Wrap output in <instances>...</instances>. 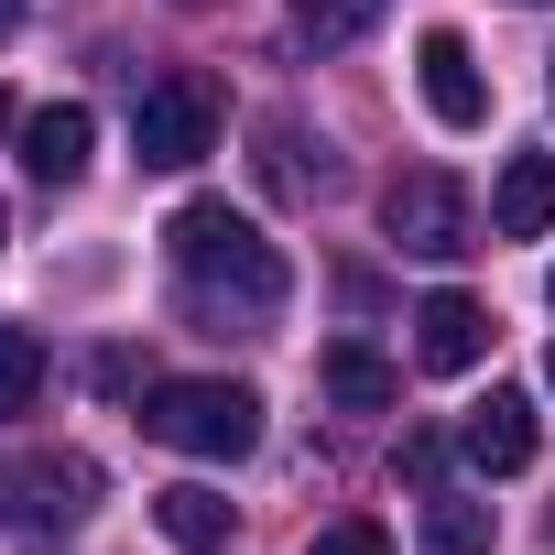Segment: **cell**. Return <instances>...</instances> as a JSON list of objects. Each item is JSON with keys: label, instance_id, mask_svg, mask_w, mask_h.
<instances>
[{"label": "cell", "instance_id": "cell-1", "mask_svg": "<svg viewBox=\"0 0 555 555\" xmlns=\"http://www.w3.org/2000/svg\"><path fill=\"white\" fill-rule=\"evenodd\" d=\"M164 250H175V284H185V306H196L207 327H272L284 295H295L284 250H272L229 196H185V207L164 218Z\"/></svg>", "mask_w": 555, "mask_h": 555}, {"label": "cell", "instance_id": "cell-2", "mask_svg": "<svg viewBox=\"0 0 555 555\" xmlns=\"http://www.w3.org/2000/svg\"><path fill=\"white\" fill-rule=\"evenodd\" d=\"M142 436L175 457H250L261 447V392L250 382H153L142 392Z\"/></svg>", "mask_w": 555, "mask_h": 555}, {"label": "cell", "instance_id": "cell-3", "mask_svg": "<svg viewBox=\"0 0 555 555\" xmlns=\"http://www.w3.org/2000/svg\"><path fill=\"white\" fill-rule=\"evenodd\" d=\"M131 153H142L153 175H185V164H207V153H218V77H196V66L153 77V88L131 99Z\"/></svg>", "mask_w": 555, "mask_h": 555}, {"label": "cell", "instance_id": "cell-4", "mask_svg": "<svg viewBox=\"0 0 555 555\" xmlns=\"http://www.w3.org/2000/svg\"><path fill=\"white\" fill-rule=\"evenodd\" d=\"M88 512H99V457H77V447L0 457V522H12V533H66Z\"/></svg>", "mask_w": 555, "mask_h": 555}, {"label": "cell", "instance_id": "cell-5", "mask_svg": "<svg viewBox=\"0 0 555 555\" xmlns=\"http://www.w3.org/2000/svg\"><path fill=\"white\" fill-rule=\"evenodd\" d=\"M382 229H392V250H414V261H457V250H479L468 185H457V175H436V164L392 175V196H382Z\"/></svg>", "mask_w": 555, "mask_h": 555}, {"label": "cell", "instance_id": "cell-6", "mask_svg": "<svg viewBox=\"0 0 555 555\" xmlns=\"http://www.w3.org/2000/svg\"><path fill=\"white\" fill-rule=\"evenodd\" d=\"M414 77H425V109H436L447 131H479V120H490V77H479L468 34H447V23H436V34L414 44Z\"/></svg>", "mask_w": 555, "mask_h": 555}, {"label": "cell", "instance_id": "cell-7", "mask_svg": "<svg viewBox=\"0 0 555 555\" xmlns=\"http://www.w3.org/2000/svg\"><path fill=\"white\" fill-rule=\"evenodd\" d=\"M414 360H425L436 382L479 371V360H490V306H479V295H457V284H447V295H425V306H414Z\"/></svg>", "mask_w": 555, "mask_h": 555}, {"label": "cell", "instance_id": "cell-8", "mask_svg": "<svg viewBox=\"0 0 555 555\" xmlns=\"http://www.w3.org/2000/svg\"><path fill=\"white\" fill-rule=\"evenodd\" d=\"M533 436H544V425H533V392H512V382H501L490 403H468L457 457H468L479 479H512V468H533Z\"/></svg>", "mask_w": 555, "mask_h": 555}, {"label": "cell", "instance_id": "cell-9", "mask_svg": "<svg viewBox=\"0 0 555 555\" xmlns=\"http://www.w3.org/2000/svg\"><path fill=\"white\" fill-rule=\"evenodd\" d=\"M88 153H99V120H88L77 99H55V109L23 120V175H34V185H77Z\"/></svg>", "mask_w": 555, "mask_h": 555}, {"label": "cell", "instance_id": "cell-10", "mask_svg": "<svg viewBox=\"0 0 555 555\" xmlns=\"http://www.w3.org/2000/svg\"><path fill=\"white\" fill-rule=\"evenodd\" d=\"M317 382H327L338 414H392V403H403V371H392L371 338H338V349L317 360Z\"/></svg>", "mask_w": 555, "mask_h": 555}, {"label": "cell", "instance_id": "cell-11", "mask_svg": "<svg viewBox=\"0 0 555 555\" xmlns=\"http://www.w3.org/2000/svg\"><path fill=\"white\" fill-rule=\"evenodd\" d=\"M490 229H501V240H544V229H555V153H512V164H501Z\"/></svg>", "mask_w": 555, "mask_h": 555}, {"label": "cell", "instance_id": "cell-12", "mask_svg": "<svg viewBox=\"0 0 555 555\" xmlns=\"http://www.w3.org/2000/svg\"><path fill=\"white\" fill-rule=\"evenodd\" d=\"M153 522H164L185 555H229V533H240V512H229L207 479H175V490H153Z\"/></svg>", "mask_w": 555, "mask_h": 555}, {"label": "cell", "instance_id": "cell-13", "mask_svg": "<svg viewBox=\"0 0 555 555\" xmlns=\"http://www.w3.org/2000/svg\"><path fill=\"white\" fill-rule=\"evenodd\" d=\"M425 555H490V501L479 490H425Z\"/></svg>", "mask_w": 555, "mask_h": 555}, {"label": "cell", "instance_id": "cell-14", "mask_svg": "<svg viewBox=\"0 0 555 555\" xmlns=\"http://www.w3.org/2000/svg\"><path fill=\"white\" fill-rule=\"evenodd\" d=\"M371 23H382V0H284V34H295V44H317V55L360 44Z\"/></svg>", "mask_w": 555, "mask_h": 555}, {"label": "cell", "instance_id": "cell-15", "mask_svg": "<svg viewBox=\"0 0 555 555\" xmlns=\"http://www.w3.org/2000/svg\"><path fill=\"white\" fill-rule=\"evenodd\" d=\"M261 175L284 185V196H327V185H338V164H327V153L306 164V131H295V120H261Z\"/></svg>", "mask_w": 555, "mask_h": 555}, {"label": "cell", "instance_id": "cell-16", "mask_svg": "<svg viewBox=\"0 0 555 555\" xmlns=\"http://www.w3.org/2000/svg\"><path fill=\"white\" fill-rule=\"evenodd\" d=\"M34 403H44V338L0 327V414H34Z\"/></svg>", "mask_w": 555, "mask_h": 555}, {"label": "cell", "instance_id": "cell-17", "mask_svg": "<svg viewBox=\"0 0 555 555\" xmlns=\"http://www.w3.org/2000/svg\"><path fill=\"white\" fill-rule=\"evenodd\" d=\"M306 555H392V533H382L371 512H349V522H327V533H317Z\"/></svg>", "mask_w": 555, "mask_h": 555}, {"label": "cell", "instance_id": "cell-18", "mask_svg": "<svg viewBox=\"0 0 555 555\" xmlns=\"http://www.w3.org/2000/svg\"><path fill=\"white\" fill-rule=\"evenodd\" d=\"M0 34H23V0H0Z\"/></svg>", "mask_w": 555, "mask_h": 555}, {"label": "cell", "instance_id": "cell-19", "mask_svg": "<svg viewBox=\"0 0 555 555\" xmlns=\"http://www.w3.org/2000/svg\"><path fill=\"white\" fill-rule=\"evenodd\" d=\"M0 131H12V88H0Z\"/></svg>", "mask_w": 555, "mask_h": 555}, {"label": "cell", "instance_id": "cell-20", "mask_svg": "<svg viewBox=\"0 0 555 555\" xmlns=\"http://www.w3.org/2000/svg\"><path fill=\"white\" fill-rule=\"evenodd\" d=\"M544 392H555V349H544Z\"/></svg>", "mask_w": 555, "mask_h": 555}, {"label": "cell", "instance_id": "cell-21", "mask_svg": "<svg viewBox=\"0 0 555 555\" xmlns=\"http://www.w3.org/2000/svg\"><path fill=\"white\" fill-rule=\"evenodd\" d=\"M0 240H12V207H0Z\"/></svg>", "mask_w": 555, "mask_h": 555}, {"label": "cell", "instance_id": "cell-22", "mask_svg": "<svg viewBox=\"0 0 555 555\" xmlns=\"http://www.w3.org/2000/svg\"><path fill=\"white\" fill-rule=\"evenodd\" d=\"M185 12H196V0H185Z\"/></svg>", "mask_w": 555, "mask_h": 555}, {"label": "cell", "instance_id": "cell-23", "mask_svg": "<svg viewBox=\"0 0 555 555\" xmlns=\"http://www.w3.org/2000/svg\"><path fill=\"white\" fill-rule=\"evenodd\" d=\"M544 295H555V284H544Z\"/></svg>", "mask_w": 555, "mask_h": 555}]
</instances>
